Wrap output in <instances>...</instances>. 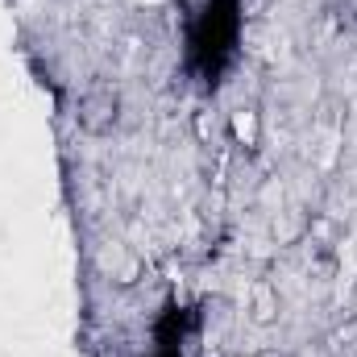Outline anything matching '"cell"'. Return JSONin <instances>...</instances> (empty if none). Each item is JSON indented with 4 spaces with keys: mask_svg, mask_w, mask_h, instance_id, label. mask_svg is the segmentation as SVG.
Wrapping results in <instances>:
<instances>
[{
    "mask_svg": "<svg viewBox=\"0 0 357 357\" xmlns=\"http://www.w3.org/2000/svg\"><path fill=\"white\" fill-rule=\"evenodd\" d=\"M245 0H204L187 21V71L199 88H220L241 46Z\"/></svg>",
    "mask_w": 357,
    "mask_h": 357,
    "instance_id": "1",
    "label": "cell"
},
{
    "mask_svg": "<svg viewBox=\"0 0 357 357\" xmlns=\"http://www.w3.org/2000/svg\"><path fill=\"white\" fill-rule=\"evenodd\" d=\"M195 333V312L167 303L162 316L154 320V354L150 357H187V341Z\"/></svg>",
    "mask_w": 357,
    "mask_h": 357,
    "instance_id": "2",
    "label": "cell"
}]
</instances>
